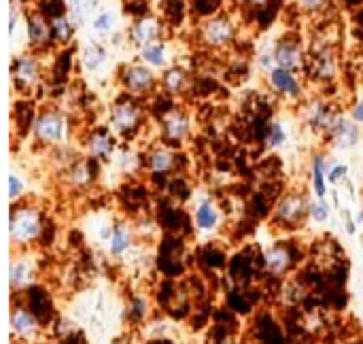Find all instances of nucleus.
<instances>
[{
    "label": "nucleus",
    "mask_w": 363,
    "mask_h": 344,
    "mask_svg": "<svg viewBox=\"0 0 363 344\" xmlns=\"http://www.w3.org/2000/svg\"><path fill=\"white\" fill-rule=\"evenodd\" d=\"M45 221L43 213L32 204H17L9 217V236L17 247H28L43 236Z\"/></svg>",
    "instance_id": "nucleus-1"
},
{
    "label": "nucleus",
    "mask_w": 363,
    "mask_h": 344,
    "mask_svg": "<svg viewBox=\"0 0 363 344\" xmlns=\"http://www.w3.org/2000/svg\"><path fill=\"white\" fill-rule=\"evenodd\" d=\"M32 138L40 145V147H60L64 145L66 136H68V128H66V117L60 109H43L32 117Z\"/></svg>",
    "instance_id": "nucleus-2"
},
{
    "label": "nucleus",
    "mask_w": 363,
    "mask_h": 344,
    "mask_svg": "<svg viewBox=\"0 0 363 344\" xmlns=\"http://www.w3.org/2000/svg\"><path fill=\"white\" fill-rule=\"evenodd\" d=\"M311 198L304 192H287L274 209V221L283 228H298L306 217H311Z\"/></svg>",
    "instance_id": "nucleus-3"
},
{
    "label": "nucleus",
    "mask_w": 363,
    "mask_h": 344,
    "mask_svg": "<svg viewBox=\"0 0 363 344\" xmlns=\"http://www.w3.org/2000/svg\"><path fill=\"white\" fill-rule=\"evenodd\" d=\"M121 85L125 87V91L130 96H147L155 89V85L160 83V77L155 74V70L143 62H132L125 64L121 68Z\"/></svg>",
    "instance_id": "nucleus-4"
},
{
    "label": "nucleus",
    "mask_w": 363,
    "mask_h": 344,
    "mask_svg": "<svg viewBox=\"0 0 363 344\" xmlns=\"http://www.w3.org/2000/svg\"><path fill=\"white\" fill-rule=\"evenodd\" d=\"M236 28L230 17L225 15H213L202 21L200 26V40L208 49H225L234 43Z\"/></svg>",
    "instance_id": "nucleus-5"
},
{
    "label": "nucleus",
    "mask_w": 363,
    "mask_h": 344,
    "mask_svg": "<svg viewBox=\"0 0 363 344\" xmlns=\"http://www.w3.org/2000/svg\"><path fill=\"white\" fill-rule=\"evenodd\" d=\"M108 117H111L113 130L117 134L125 136V134L136 132L143 126L145 111H143V106L134 98H121V100H115V104L111 106V115Z\"/></svg>",
    "instance_id": "nucleus-6"
},
{
    "label": "nucleus",
    "mask_w": 363,
    "mask_h": 344,
    "mask_svg": "<svg viewBox=\"0 0 363 344\" xmlns=\"http://www.w3.org/2000/svg\"><path fill=\"white\" fill-rule=\"evenodd\" d=\"M191 132V117L183 109H168L160 119V134L162 140L170 147H181Z\"/></svg>",
    "instance_id": "nucleus-7"
},
{
    "label": "nucleus",
    "mask_w": 363,
    "mask_h": 344,
    "mask_svg": "<svg viewBox=\"0 0 363 344\" xmlns=\"http://www.w3.org/2000/svg\"><path fill=\"white\" fill-rule=\"evenodd\" d=\"M43 79V64L36 51H28L13 62V83L19 91H32Z\"/></svg>",
    "instance_id": "nucleus-8"
},
{
    "label": "nucleus",
    "mask_w": 363,
    "mask_h": 344,
    "mask_svg": "<svg viewBox=\"0 0 363 344\" xmlns=\"http://www.w3.org/2000/svg\"><path fill=\"white\" fill-rule=\"evenodd\" d=\"M266 83L274 94H279L287 100H302V96H304V85H302L298 72H294V70L277 66L266 74Z\"/></svg>",
    "instance_id": "nucleus-9"
},
{
    "label": "nucleus",
    "mask_w": 363,
    "mask_h": 344,
    "mask_svg": "<svg viewBox=\"0 0 363 344\" xmlns=\"http://www.w3.org/2000/svg\"><path fill=\"white\" fill-rule=\"evenodd\" d=\"M332 145L340 151H351L362 143V128L349 115H336L334 123L328 130Z\"/></svg>",
    "instance_id": "nucleus-10"
},
{
    "label": "nucleus",
    "mask_w": 363,
    "mask_h": 344,
    "mask_svg": "<svg viewBox=\"0 0 363 344\" xmlns=\"http://www.w3.org/2000/svg\"><path fill=\"white\" fill-rule=\"evenodd\" d=\"M162 36H164V23L155 15H143V17L134 19L132 26L128 28V40L138 49L145 45L164 40Z\"/></svg>",
    "instance_id": "nucleus-11"
},
{
    "label": "nucleus",
    "mask_w": 363,
    "mask_h": 344,
    "mask_svg": "<svg viewBox=\"0 0 363 344\" xmlns=\"http://www.w3.org/2000/svg\"><path fill=\"white\" fill-rule=\"evenodd\" d=\"M272 53H274V62L281 68L300 72L306 64V55L302 45L296 38H281L272 45Z\"/></svg>",
    "instance_id": "nucleus-12"
},
{
    "label": "nucleus",
    "mask_w": 363,
    "mask_h": 344,
    "mask_svg": "<svg viewBox=\"0 0 363 344\" xmlns=\"http://www.w3.org/2000/svg\"><path fill=\"white\" fill-rule=\"evenodd\" d=\"M145 168L149 174L166 177L177 170V151L170 145H155L145 155Z\"/></svg>",
    "instance_id": "nucleus-13"
},
{
    "label": "nucleus",
    "mask_w": 363,
    "mask_h": 344,
    "mask_svg": "<svg viewBox=\"0 0 363 344\" xmlns=\"http://www.w3.org/2000/svg\"><path fill=\"white\" fill-rule=\"evenodd\" d=\"M11 330L13 334L23 340V343H34L40 336V321L36 313L23 309V306H13L11 311Z\"/></svg>",
    "instance_id": "nucleus-14"
},
{
    "label": "nucleus",
    "mask_w": 363,
    "mask_h": 344,
    "mask_svg": "<svg viewBox=\"0 0 363 344\" xmlns=\"http://www.w3.org/2000/svg\"><path fill=\"white\" fill-rule=\"evenodd\" d=\"M26 40L30 45L32 51H38V49H45L51 40H53V34H51V21H47L40 13L32 11L26 15Z\"/></svg>",
    "instance_id": "nucleus-15"
},
{
    "label": "nucleus",
    "mask_w": 363,
    "mask_h": 344,
    "mask_svg": "<svg viewBox=\"0 0 363 344\" xmlns=\"http://www.w3.org/2000/svg\"><path fill=\"white\" fill-rule=\"evenodd\" d=\"M36 279V262L30 255H17L11 260L9 268V285L13 292H23L28 289Z\"/></svg>",
    "instance_id": "nucleus-16"
},
{
    "label": "nucleus",
    "mask_w": 363,
    "mask_h": 344,
    "mask_svg": "<svg viewBox=\"0 0 363 344\" xmlns=\"http://www.w3.org/2000/svg\"><path fill=\"white\" fill-rule=\"evenodd\" d=\"M219 223H221V211H219L217 202L211 196H202V200L198 202V206L194 211L196 230L202 234H211L219 228Z\"/></svg>",
    "instance_id": "nucleus-17"
},
{
    "label": "nucleus",
    "mask_w": 363,
    "mask_h": 344,
    "mask_svg": "<svg viewBox=\"0 0 363 344\" xmlns=\"http://www.w3.org/2000/svg\"><path fill=\"white\" fill-rule=\"evenodd\" d=\"M336 115H338V113H334V111L330 109V104L323 102V100H311V102H306V106H304V121H306L315 132H328L330 126L334 123Z\"/></svg>",
    "instance_id": "nucleus-18"
},
{
    "label": "nucleus",
    "mask_w": 363,
    "mask_h": 344,
    "mask_svg": "<svg viewBox=\"0 0 363 344\" xmlns=\"http://www.w3.org/2000/svg\"><path fill=\"white\" fill-rule=\"evenodd\" d=\"M66 179L72 187L85 189L94 183L96 179V162L94 157H77L68 168H66Z\"/></svg>",
    "instance_id": "nucleus-19"
},
{
    "label": "nucleus",
    "mask_w": 363,
    "mask_h": 344,
    "mask_svg": "<svg viewBox=\"0 0 363 344\" xmlns=\"http://www.w3.org/2000/svg\"><path fill=\"white\" fill-rule=\"evenodd\" d=\"M291 264H294V255H291V249L285 247V245H272L264 253V266H266V270L272 277L287 274L289 268H291Z\"/></svg>",
    "instance_id": "nucleus-20"
},
{
    "label": "nucleus",
    "mask_w": 363,
    "mask_h": 344,
    "mask_svg": "<svg viewBox=\"0 0 363 344\" xmlns=\"http://www.w3.org/2000/svg\"><path fill=\"white\" fill-rule=\"evenodd\" d=\"M138 57H140L143 64L151 66L153 70H166L168 66H172L170 64L172 55H170V47H168L166 40H157V43L140 47L138 49Z\"/></svg>",
    "instance_id": "nucleus-21"
},
{
    "label": "nucleus",
    "mask_w": 363,
    "mask_h": 344,
    "mask_svg": "<svg viewBox=\"0 0 363 344\" xmlns=\"http://www.w3.org/2000/svg\"><path fill=\"white\" fill-rule=\"evenodd\" d=\"M108 60V51L106 47L100 43V40H87L83 47H81V53H79V62H81V68L85 72H98L104 68Z\"/></svg>",
    "instance_id": "nucleus-22"
},
{
    "label": "nucleus",
    "mask_w": 363,
    "mask_h": 344,
    "mask_svg": "<svg viewBox=\"0 0 363 344\" xmlns=\"http://www.w3.org/2000/svg\"><path fill=\"white\" fill-rule=\"evenodd\" d=\"M89 28H91V34L96 38H100V40L115 36L117 34V28H119V15H117V11L115 9H108V6L98 9L94 13L91 21H89Z\"/></svg>",
    "instance_id": "nucleus-23"
},
{
    "label": "nucleus",
    "mask_w": 363,
    "mask_h": 344,
    "mask_svg": "<svg viewBox=\"0 0 363 344\" xmlns=\"http://www.w3.org/2000/svg\"><path fill=\"white\" fill-rule=\"evenodd\" d=\"M160 87L168 96H183L189 87V72L181 66H168L160 74Z\"/></svg>",
    "instance_id": "nucleus-24"
},
{
    "label": "nucleus",
    "mask_w": 363,
    "mask_h": 344,
    "mask_svg": "<svg viewBox=\"0 0 363 344\" xmlns=\"http://www.w3.org/2000/svg\"><path fill=\"white\" fill-rule=\"evenodd\" d=\"M85 147H87V153L94 157V160H108L115 151V143L111 138V134L102 128V130H96L87 136L85 140Z\"/></svg>",
    "instance_id": "nucleus-25"
},
{
    "label": "nucleus",
    "mask_w": 363,
    "mask_h": 344,
    "mask_svg": "<svg viewBox=\"0 0 363 344\" xmlns=\"http://www.w3.org/2000/svg\"><path fill=\"white\" fill-rule=\"evenodd\" d=\"M134 238H136V232H134L128 223H115L113 236H111V240H108V253H111L113 257L125 255V253L134 247Z\"/></svg>",
    "instance_id": "nucleus-26"
},
{
    "label": "nucleus",
    "mask_w": 363,
    "mask_h": 344,
    "mask_svg": "<svg viewBox=\"0 0 363 344\" xmlns=\"http://www.w3.org/2000/svg\"><path fill=\"white\" fill-rule=\"evenodd\" d=\"M328 164H330V160L325 155H321V153L315 155V160H313V192L321 200H328V194H330Z\"/></svg>",
    "instance_id": "nucleus-27"
},
{
    "label": "nucleus",
    "mask_w": 363,
    "mask_h": 344,
    "mask_svg": "<svg viewBox=\"0 0 363 344\" xmlns=\"http://www.w3.org/2000/svg\"><path fill=\"white\" fill-rule=\"evenodd\" d=\"M77 32V23L72 21V17L68 13H62V15H55L51 19V34H53V40L60 43V45H68L72 40Z\"/></svg>",
    "instance_id": "nucleus-28"
},
{
    "label": "nucleus",
    "mask_w": 363,
    "mask_h": 344,
    "mask_svg": "<svg viewBox=\"0 0 363 344\" xmlns=\"http://www.w3.org/2000/svg\"><path fill=\"white\" fill-rule=\"evenodd\" d=\"M287 138H289L287 126L281 119H272L264 132V147L266 149H279L287 143Z\"/></svg>",
    "instance_id": "nucleus-29"
},
{
    "label": "nucleus",
    "mask_w": 363,
    "mask_h": 344,
    "mask_svg": "<svg viewBox=\"0 0 363 344\" xmlns=\"http://www.w3.org/2000/svg\"><path fill=\"white\" fill-rule=\"evenodd\" d=\"M313 68H315V72L323 79V77H332L334 74V70H336V64H334V55H332V51L330 49H323V51H319L315 57H313Z\"/></svg>",
    "instance_id": "nucleus-30"
},
{
    "label": "nucleus",
    "mask_w": 363,
    "mask_h": 344,
    "mask_svg": "<svg viewBox=\"0 0 363 344\" xmlns=\"http://www.w3.org/2000/svg\"><path fill=\"white\" fill-rule=\"evenodd\" d=\"M328 181L334 187H342L349 181V166L330 160V164H328Z\"/></svg>",
    "instance_id": "nucleus-31"
},
{
    "label": "nucleus",
    "mask_w": 363,
    "mask_h": 344,
    "mask_svg": "<svg viewBox=\"0 0 363 344\" xmlns=\"http://www.w3.org/2000/svg\"><path fill=\"white\" fill-rule=\"evenodd\" d=\"M330 217H332V206H330L328 200L317 198V200L311 202V219H313L315 223L323 226V223L330 221Z\"/></svg>",
    "instance_id": "nucleus-32"
},
{
    "label": "nucleus",
    "mask_w": 363,
    "mask_h": 344,
    "mask_svg": "<svg viewBox=\"0 0 363 344\" xmlns=\"http://www.w3.org/2000/svg\"><path fill=\"white\" fill-rule=\"evenodd\" d=\"M23 11H21V0H11L9 2V36L15 38V30L21 23Z\"/></svg>",
    "instance_id": "nucleus-33"
},
{
    "label": "nucleus",
    "mask_w": 363,
    "mask_h": 344,
    "mask_svg": "<svg viewBox=\"0 0 363 344\" xmlns=\"http://www.w3.org/2000/svg\"><path fill=\"white\" fill-rule=\"evenodd\" d=\"M23 192H26V181L21 179V174L11 172L9 174V200L11 202H19Z\"/></svg>",
    "instance_id": "nucleus-34"
},
{
    "label": "nucleus",
    "mask_w": 363,
    "mask_h": 344,
    "mask_svg": "<svg viewBox=\"0 0 363 344\" xmlns=\"http://www.w3.org/2000/svg\"><path fill=\"white\" fill-rule=\"evenodd\" d=\"M298 4H300V9L304 11V13H323L328 6H330V0H298Z\"/></svg>",
    "instance_id": "nucleus-35"
},
{
    "label": "nucleus",
    "mask_w": 363,
    "mask_h": 344,
    "mask_svg": "<svg viewBox=\"0 0 363 344\" xmlns=\"http://www.w3.org/2000/svg\"><path fill=\"white\" fill-rule=\"evenodd\" d=\"M349 117H351L355 123L363 126V98H357V100L351 104V109H349Z\"/></svg>",
    "instance_id": "nucleus-36"
},
{
    "label": "nucleus",
    "mask_w": 363,
    "mask_h": 344,
    "mask_svg": "<svg viewBox=\"0 0 363 344\" xmlns=\"http://www.w3.org/2000/svg\"><path fill=\"white\" fill-rule=\"evenodd\" d=\"M268 2H270V0H249L251 6H266Z\"/></svg>",
    "instance_id": "nucleus-37"
},
{
    "label": "nucleus",
    "mask_w": 363,
    "mask_h": 344,
    "mask_svg": "<svg viewBox=\"0 0 363 344\" xmlns=\"http://www.w3.org/2000/svg\"><path fill=\"white\" fill-rule=\"evenodd\" d=\"M362 321H363V313H362Z\"/></svg>",
    "instance_id": "nucleus-38"
}]
</instances>
